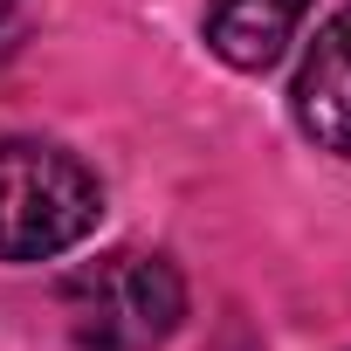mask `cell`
Wrapping results in <instances>:
<instances>
[{
	"label": "cell",
	"instance_id": "obj_1",
	"mask_svg": "<svg viewBox=\"0 0 351 351\" xmlns=\"http://www.w3.org/2000/svg\"><path fill=\"white\" fill-rule=\"evenodd\" d=\"M104 214L97 172L49 138H0V262H56Z\"/></svg>",
	"mask_w": 351,
	"mask_h": 351
},
{
	"label": "cell",
	"instance_id": "obj_2",
	"mask_svg": "<svg viewBox=\"0 0 351 351\" xmlns=\"http://www.w3.org/2000/svg\"><path fill=\"white\" fill-rule=\"evenodd\" d=\"M62 317H69L76 351H152L180 330L186 282L165 255L117 248L62 282Z\"/></svg>",
	"mask_w": 351,
	"mask_h": 351
},
{
	"label": "cell",
	"instance_id": "obj_3",
	"mask_svg": "<svg viewBox=\"0 0 351 351\" xmlns=\"http://www.w3.org/2000/svg\"><path fill=\"white\" fill-rule=\"evenodd\" d=\"M296 124L324 152H351V8L324 21L296 69Z\"/></svg>",
	"mask_w": 351,
	"mask_h": 351
},
{
	"label": "cell",
	"instance_id": "obj_4",
	"mask_svg": "<svg viewBox=\"0 0 351 351\" xmlns=\"http://www.w3.org/2000/svg\"><path fill=\"white\" fill-rule=\"evenodd\" d=\"M317 0H214L207 8V49L228 69H269L282 62V49L296 42V28L310 21Z\"/></svg>",
	"mask_w": 351,
	"mask_h": 351
},
{
	"label": "cell",
	"instance_id": "obj_5",
	"mask_svg": "<svg viewBox=\"0 0 351 351\" xmlns=\"http://www.w3.org/2000/svg\"><path fill=\"white\" fill-rule=\"evenodd\" d=\"M14 8H21V0H0V21H8V14H14Z\"/></svg>",
	"mask_w": 351,
	"mask_h": 351
}]
</instances>
